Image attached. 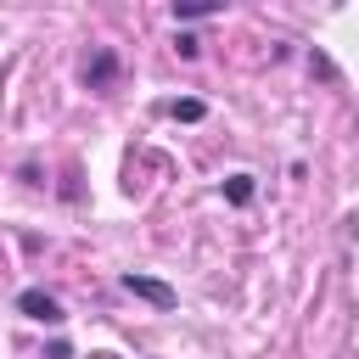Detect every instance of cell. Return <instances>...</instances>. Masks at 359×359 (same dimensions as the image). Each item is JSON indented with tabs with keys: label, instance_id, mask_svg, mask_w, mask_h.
Instances as JSON below:
<instances>
[{
	"label": "cell",
	"instance_id": "cell-1",
	"mask_svg": "<svg viewBox=\"0 0 359 359\" xmlns=\"http://www.w3.org/2000/svg\"><path fill=\"white\" fill-rule=\"evenodd\" d=\"M123 292L146 297L151 309H174V303H180V292H174L168 280H157V275H140V269H129V275H123Z\"/></svg>",
	"mask_w": 359,
	"mask_h": 359
},
{
	"label": "cell",
	"instance_id": "cell-2",
	"mask_svg": "<svg viewBox=\"0 0 359 359\" xmlns=\"http://www.w3.org/2000/svg\"><path fill=\"white\" fill-rule=\"evenodd\" d=\"M17 309H22L28 320H39V325H62V303H56L50 292H39V286L17 292Z\"/></svg>",
	"mask_w": 359,
	"mask_h": 359
},
{
	"label": "cell",
	"instance_id": "cell-3",
	"mask_svg": "<svg viewBox=\"0 0 359 359\" xmlns=\"http://www.w3.org/2000/svg\"><path fill=\"white\" fill-rule=\"evenodd\" d=\"M112 79H118V56H112V50H95V56L84 62V84H90V90H107Z\"/></svg>",
	"mask_w": 359,
	"mask_h": 359
},
{
	"label": "cell",
	"instance_id": "cell-4",
	"mask_svg": "<svg viewBox=\"0 0 359 359\" xmlns=\"http://www.w3.org/2000/svg\"><path fill=\"white\" fill-rule=\"evenodd\" d=\"M224 196H230L236 208H247V202H252V174H230V180H224Z\"/></svg>",
	"mask_w": 359,
	"mask_h": 359
},
{
	"label": "cell",
	"instance_id": "cell-5",
	"mask_svg": "<svg viewBox=\"0 0 359 359\" xmlns=\"http://www.w3.org/2000/svg\"><path fill=\"white\" fill-rule=\"evenodd\" d=\"M202 112H208V107H202L196 95H185V101H168V118H180V123H196Z\"/></svg>",
	"mask_w": 359,
	"mask_h": 359
},
{
	"label": "cell",
	"instance_id": "cell-6",
	"mask_svg": "<svg viewBox=\"0 0 359 359\" xmlns=\"http://www.w3.org/2000/svg\"><path fill=\"white\" fill-rule=\"evenodd\" d=\"M213 11H219V0H185V6H174L180 22H191V17H213Z\"/></svg>",
	"mask_w": 359,
	"mask_h": 359
}]
</instances>
